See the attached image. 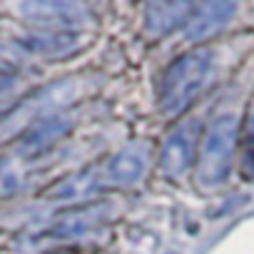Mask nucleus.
<instances>
[{"label": "nucleus", "mask_w": 254, "mask_h": 254, "mask_svg": "<svg viewBox=\"0 0 254 254\" xmlns=\"http://www.w3.org/2000/svg\"><path fill=\"white\" fill-rule=\"evenodd\" d=\"M75 97V85L70 80L63 82H53L43 90H35L33 95H28L18 107H13L3 120H0V137L5 135H23L25 130H30L33 125L63 115L60 110Z\"/></svg>", "instance_id": "3"}, {"label": "nucleus", "mask_w": 254, "mask_h": 254, "mask_svg": "<svg viewBox=\"0 0 254 254\" xmlns=\"http://www.w3.org/2000/svg\"><path fill=\"white\" fill-rule=\"evenodd\" d=\"M150 142H130L120 147L100 167V187H130L140 182L150 167Z\"/></svg>", "instance_id": "7"}, {"label": "nucleus", "mask_w": 254, "mask_h": 254, "mask_svg": "<svg viewBox=\"0 0 254 254\" xmlns=\"http://www.w3.org/2000/svg\"><path fill=\"white\" fill-rule=\"evenodd\" d=\"M67 132H70V120L65 115L48 117V120L33 125L30 130H25L23 135H18V142H15L13 152L8 155V160L15 162L18 167L28 170L30 162H35L43 155H48Z\"/></svg>", "instance_id": "5"}, {"label": "nucleus", "mask_w": 254, "mask_h": 254, "mask_svg": "<svg viewBox=\"0 0 254 254\" xmlns=\"http://www.w3.org/2000/svg\"><path fill=\"white\" fill-rule=\"evenodd\" d=\"M194 5L190 3H150L145 5V30L150 35H170L180 25L185 28Z\"/></svg>", "instance_id": "10"}, {"label": "nucleus", "mask_w": 254, "mask_h": 254, "mask_svg": "<svg viewBox=\"0 0 254 254\" xmlns=\"http://www.w3.org/2000/svg\"><path fill=\"white\" fill-rule=\"evenodd\" d=\"M162 254H180V252H162Z\"/></svg>", "instance_id": "15"}, {"label": "nucleus", "mask_w": 254, "mask_h": 254, "mask_svg": "<svg viewBox=\"0 0 254 254\" xmlns=\"http://www.w3.org/2000/svg\"><path fill=\"white\" fill-rule=\"evenodd\" d=\"M13 82H15V72L10 67H5V65H0V95L8 92L13 87Z\"/></svg>", "instance_id": "14"}, {"label": "nucleus", "mask_w": 254, "mask_h": 254, "mask_svg": "<svg viewBox=\"0 0 254 254\" xmlns=\"http://www.w3.org/2000/svg\"><path fill=\"white\" fill-rule=\"evenodd\" d=\"M20 15L35 25V30L45 33H65V30H80L90 23V13L80 3H23L18 5Z\"/></svg>", "instance_id": "6"}, {"label": "nucleus", "mask_w": 254, "mask_h": 254, "mask_svg": "<svg viewBox=\"0 0 254 254\" xmlns=\"http://www.w3.org/2000/svg\"><path fill=\"white\" fill-rule=\"evenodd\" d=\"M28 55H38V58H58L65 55L70 50H75L80 45V30H65V33H45V30H35L28 38H23L18 43Z\"/></svg>", "instance_id": "11"}, {"label": "nucleus", "mask_w": 254, "mask_h": 254, "mask_svg": "<svg viewBox=\"0 0 254 254\" xmlns=\"http://www.w3.org/2000/svg\"><path fill=\"white\" fill-rule=\"evenodd\" d=\"M237 3H202L194 5L182 33L190 43H204L207 38L217 35L219 30H224L229 25V20L234 18Z\"/></svg>", "instance_id": "9"}, {"label": "nucleus", "mask_w": 254, "mask_h": 254, "mask_svg": "<svg viewBox=\"0 0 254 254\" xmlns=\"http://www.w3.org/2000/svg\"><path fill=\"white\" fill-rule=\"evenodd\" d=\"M110 204H82L72 212L60 214L50 227H48V237L53 239H80L87 237L97 229L105 227V222L110 219Z\"/></svg>", "instance_id": "8"}, {"label": "nucleus", "mask_w": 254, "mask_h": 254, "mask_svg": "<svg viewBox=\"0 0 254 254\" xmlns=\"http://www.w3.org/2000/svg\"><path fill=\"white\" fill-rule=\"evenodd\" d=\"M95 187H100V170H82L67 180H63L53 192H50V199L55 202H80L82 197H87Z\"/></svg>", "instance_id": "12"}, {"label": "nucleus", "mask_w": 254, "mask_h": 254, "mask_svg": "<svg viewBox=\"0 0 254 254\" xmlns=\"http://www.w3.org/2000/svg\"><path fill=\"white\" fill-rule=\"evenodd\" d=\"M237 145H239V120L234 115L229 112L219 115L204 127L194 160V180L199 187L212 190L229 177Z\"/></svg>", "instance_id": "2"}, {"label": "nucleus", "mask_w": 254, "mask_h": 254, "mask_svg": "<svg viewBox=\"0 0 254 254\" xmlns=\"http://www.w3.org/2000/svg\"><path fill=\"white\" fill-rule=\"evenodd\" d=\"M202 122L199 120H185L167 135L162 150H160V170L170 180H180L197 160L199 140H202Z\"/></svg>", "instance_id": "4"}, {"label": "nucleus", "mask_w": 254, "mask_h": 254, "mask_svg": "<svg viewBox=\"0 0 254 254\" xmlns=\"http://www.w3.org/2000/svg\"><path fill=\"white\" fill-rule=\"evenodd\" d=\"M242 170L247 177L254 180V115L247 122L244 130V152H242Z\"/></svg>", "instance_id": "13"}, {"label": "nucleus", "mask_w": 254, "mask_h": 254, "mask_svg": "<svg viewBox=\"0 0 254 254\" xmlns=\"http://www.w3.org/2000/svg\"><path fill=\"white\" fill-rule=\"evenodd\" d=\"M212 67H214V53L207 48H197L175 58L162 72L157 90V107L165 115H180L182 110H187L194 102V97L204 90Z\"/></svg>", "instance_id": "1"}]
</instances>
